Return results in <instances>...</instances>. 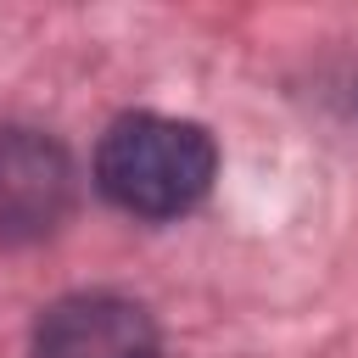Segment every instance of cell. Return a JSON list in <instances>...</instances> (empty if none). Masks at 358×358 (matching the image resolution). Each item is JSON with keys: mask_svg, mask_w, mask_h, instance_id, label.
<instances>
[{"mask_svg": "<svg viewBox=\"0 0 358 358\" xmlns=\"http://www.w3.org/2000/svg\"><path fill=\"white\" fill-rule=\"evenodd\" d=\"M73 157L22 123H0V246H28L62 229L73 213Z\"/></svg>", "mask_w": 358, "mask_h": 358, "instance_id": "2", "label": "cell"}, {"mask_svg": "<svg viewBox=\"0 0 358 358\" xmlns=\"http://www.w3.org/2000/svg\"><path fill=\"white\" fill-rule=\"evenodd\" d=\"M157 324L140 302L112 291H78L39 313L34 358H157Z\"/></svg>", "mask_w": 358, "mask_h": 358, "instance_id": "3", "label": "cell"}, {"mask_svg": "<svg viewBox=\"0 0 358 358\" xmlns=\"http://www.w3.org/2000/svg\"><path fill=\"white\" fill-rule=\"evenodd\" d=\"M218 173V145L201 123L129 112L95 145V185L112 207L134 218H179L190 213Z\"/></svg>", "mask_w": 358, "mask_h": 358, "instance_id": "1", "label": "cell"}]
</instances>
